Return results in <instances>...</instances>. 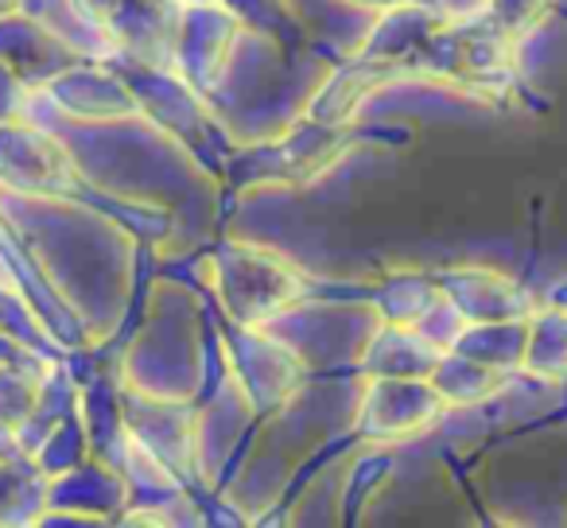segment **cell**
I'll return each mask as SVG.
<instances>
[{"instance_id":"1","label":"cell","mask_w":567,"mask_h":528,"mask_svg":"<svg viewBox=\"0 0 567 528\" xmlns=\"http://www.w3.org/2000/svg\"><path fill=\"white\" fill-rule=\"evenodd\" d=\"M354 9H373V12H396V9H409L416 0H347Z\"/></svg>"}]
</instances>
